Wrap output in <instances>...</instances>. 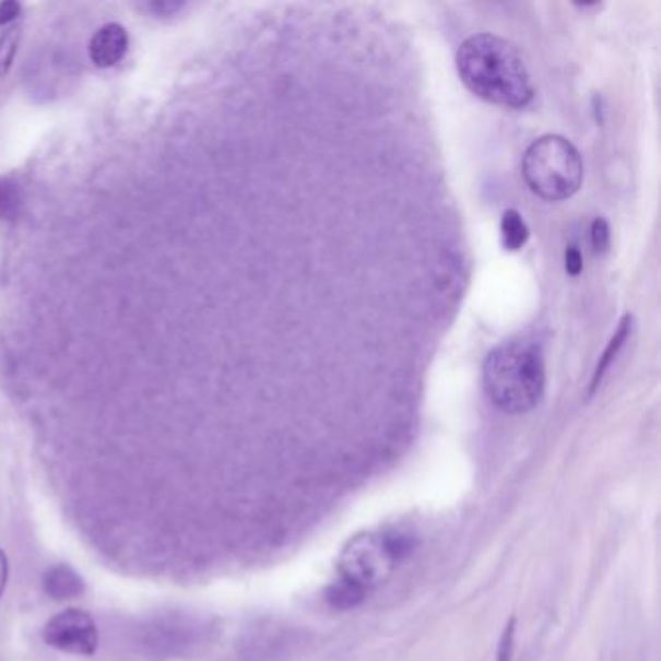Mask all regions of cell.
<instances>
[{"label":"cell","instance_id":"obj_1","mask_svg":"<svg viewBox=\"0 0 661 661\" xmlns=\"http://www.w3.org/2000/svg\"><path fill=\"white\" fill-rule=\"evenodd\" d=\"M464 86L487 104L522 109L532 102V76L516 45L493 34L468 37L456 52Z\"/></svg>","mask_w":661,"mask_h":661},{"label":"cell","instance_id":"obj_2","mask_svg":"<svg viewBox=\"0 0 661 661\" xmlns=\"http://www.w3.org/2000/svg\"><path fill=\"white\" fill-rule=\"evenodd\" d=\"M483 387L505 413L532 412L545 390V361L540 345L516 338L498 344L483 363Z\"/></svg>","mask_w":661,"mask_h":661},{"label":"cell","instance_id":"obj_3","mask_svg":"<svg viewBox=\"0 0 661 661\" xmlns=\"http://www.w3.org/2000/svg\"><path fill=\"white\" fill-rule=\"evenodd\" d=\"M522 175L533 194L550 202H560L575 197L580 189L585 164L570 140L545 134L526 150Z\"/></svg>","mask_w":661,"mask_h":661},{"label":"cell","instance_id":"obj_4","mask_svg":"<svg viewBox=\"0 0 661 661\" xmlns=\"http://www.w3.org/2000/svg\"><path fill=\"white\" fill-rule=\"evenodd\" d=\"M408 553L410 541L400 533H359L340 555L338 580L367 595L387 582Z\"/></svg>","mask_w":661,"mask_h":661},{"label":"cell","instance_id":"obj_5","mask_svg":"<svg viewBox=\"0 0 661 661\" xmlns=\"http://www.w3.org/2000/svg\"><path fill=\"white\" fill-rule=\"evenodd\" d=\"M44 638L47 645L72 653V656H94L99 645V633L90 613L82 610H64L45 623Z\"/></svg>","mask_w":661,"mask_h":661},{"label":"cell","instance_id":"obj_6","mask_svg":"<svg viewBox=\"0 0 661 661\" xmlns=\"http://www.w3.org/2000/svg\"><path fill=\"white\" fill-rule=\"evenodd\" d=\"M87 51L97 69H111L129 51V32L120 24H105L95 32Z\"/></svg>","mask_w":661,"mask_h":661},{"label":"cell","instance_id":"obj_7","mask_svg":"<svg viewBox=\"0 0 661 661\" xmlns=\"http://www.w3.org/2000/svg\"><path fill=\"white\" fill-rule=\"evenodd\" d=\"M42 585H44L45 593L55 601L76 600L86 592L84 578L69 565H55V567L47 568L42 578Z\"/></svg>","mask_w":661,"mask_h":661},{"label":"cell","instance_id":"obj_8","mask_svg":"<svg viewBox=\"0 0 661 661\" xmlns=\"http://www.w3.org/2000/svg\"><path fill=\"white\" fill-rule=\"evenodd\" d=\"M630 332H633V317L627 315V317H623V320H621L617 332L611 338L610 345L605 347V352H603V355L600 357V363H598L595 373H593L592 385H590V394H593V392L600 388L601 380L605 377V373L610 370L611 363L617 359L618 353H621V350L627 344Z\"/></svg>","mask_w":661,"mask_h":661},{"label":"cell","instance_id":"obj_9","mask_svg":"<svg viewBox=\"0 0 661 661\" xmlns=\"http://www.w3.org/2000/svg\"><path fill=\"white\" fill-rule=\"evenodd\" d=\"M500 239H503V247L510 250V252L522 249L528 239H530V229L526 225L524 217L518 214L516 210H507L503 214V220H500Z\"/></svg>","mask_w":661,"mask_h":661},{"label":"cell","instance_id":"obj_10","mask_svg":"<svg viewBox=\"0 0 661 661\" xmlns=\"http://www.w3.org/2000/svg\"><path fill=\"white\" fill-rule=\"evenodd\" d=\"M22 202L20 185L12 179H0V222L16 220Z\"/></svg>","mask_w":661,"mask_h":661},{"label":"cell","instance_id":"obj_11","mask_svg":"<svg viewBox=\"0 0 661 661\" xmlns=\"http://www.w3.org/2000/svg\"><path fill=\"white\" fill-rule=\"evenodd\" d=\"M365 598H367L365 593L353 586L345 585L342 580H335L327 592V600L330 601V605H334L335 610H353Z\"/></svg>","mask_w":661,"mask_h":661},{"label":"cell","instance_id":"obj_12","mask_svg":"<svg viewBox=\"0 0 661 661\" xmlns=\"http://www.w3.org/2000/svg\"><path fill=\"white\" fill-rule=\"evenodd\" d=\"M22 29L20 26H10L0 34V74H7L12 62L16 59L17 47H20Z\"/></svg>","mask_w":661,"mask_h":661},{"label":"cell","instance_id":"obj_13","mask_svg":"<svg viewBox=\"0 0 661 661\" xmlns=\"http://www.w3.org/2000/svg\"><path fill=\"white\" fill-rule=\"evenodd\" d=\"M610 224H607L603 217H598L592 224L593 252H595V255L607 252V249H610Z\"/></svg>","mask_w":661,"mask_h":661},{"label":"cell","instance_id":"obj_14","mask_svg":"<svg viewBox=\"0 0 661 661\" xmlns=\"http://www.w3.org/2000/svg\"><path fill=\"white\" fill-rule=\"evenodd\" d=\"M185 4L177 0H152L142 4V9L147 10L152 16L167 17L175 16Z\"/></svg>","mask_w":661,"mask_h":661},{"label":"cell","instance_id":"obj_15","mask_svg":"<svg viewBox=\"0 0 661 661\" xmlns=\"http://www.w3.org/2000/svg\"><path fill=\"white\" fill-rule=\"evenodd\" d=\"M22 12V4L14 2V0H4L0 2V27L10 26L14 24Z\"/></svg>","mask_w":661,"mask_h":661},{"label":"cell","instance_id":"obj_16","mask_svg":"<svg viewBox=\"0 0 661 661\" xmlns=\"http://www.w3.org/2000/svg\"><path fill=\"white\" fill-rule=\"evenodd\" d=\"M565 262H567V274L568 275H580L582 272V255H580V250L576 249L575 245H570L567 249V257H565Z\"/></svg>","mask_w":661,"mask_h":661},{"label":"cell","instance_id":"obj_17","mask_svg":"<svg viewBox=\"0 0 661 661\" xmlns=\"http://www.w3.org/2000/svg\"><path fill=\"white\" fill-rule=\"evenodd\" d=\"M512 636H515V623H510V625H508L507 630H505V636H503V642H500V648H498V661L510 660V650H512Z\"/></svg>","mask_w":661,"mask_h":661},{"label":"cell","instance_id":"obj_18","mask_svg":"<svg viewBox=\"0 0 661 661\" xmlns=\"http://www.w3.org/2000/svg\"><path fill=\"white\" fill-rule=\"evenodd\" d=\"M9 557H7L4 551L0 550V598H2V593H4V588L9 585Z\"/></svg>","mask_w":661,"mask_h":661}]
</instances>
